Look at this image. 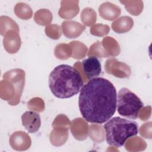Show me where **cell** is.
<instances>
[{"instance_id": "cell-1", "label": "cell", "mask_w": 152, "mask_h": 152, "mask_svg": "<svg viewBox=\"0 0 152 152\" xmlns=\"http://www.w3.org/2000/svg\"><path fill=\"white\" fill-rule=\"evenodd\" d=\"M116 90L113 84L102 77L89 80L82 87L78 106L82 116L90 123L103 124L115 113Z\"/></svg>"}, {"instance_id": "cell-2", "label": "cell", "mask_w": 152, "mask_h": 152, "mask_svg": "<svg viewBox=\"0 0 152 152\" xmlns=\"http://www.w3.org/2000/svg\"><path fill=\"white\" fill-rule=\"evenodd\" d=\"M83 84L80 72L75 67L66 64L56 66L49 76V88L59 99H68L76 95Z\"/></svg>"}, {"instance_id": "cell-3", "label": "cell", "mask_w": 152, "mask_h": 152, "mask_svg": "<svg viewBox=\"0 0 152 152\" xmlns=\"http://www.w3.org/2000/svg\"><path fill=\"white\" fill-rule=\"evenodd\" d=\"M107 143L116 148L123 146L126 140L138 133V124L131 120L114 117L104 124Z\"/></svg>"}, {"instance_id": "cell-4", "label": "cell", "mask_w": 152, "mask_h": 152, "mask_svg": "<svg viewBox=\"0 0 152 152\" xmlns=\"http://www.w3.org/2000/svg\"><path fill=\"white\" fill-rule=\"evenodd\" d=\"M25 84V72L21 69L15 68L6 72L1 81V98L8 101L11 106L20 103Z\"/></svg>"}, {"instance_id": "cell-5", "label": "cell", "mask_w": 152, "mask_h": 152, "mask_svg": "<svg viewBox=\"0 0 152 152\" xmlns=\"http://www.w3.org/2000/svg\"><path fill=\"white\" fill-rule=\"evenodd\" d=\"M116 105L118 112L121 116L136 119L144 104L134 93L124 87L118 92Z\"/></svg>"}, {"instance_id": "cell-6", "label": "cell", "mask_w": 152, "mask_h": 152, "mask_svg": "<svg viewBox=\"0 0 152 152\" xmlns=\"http://www.w3.org/2000/svg\"><path fill=\"white\" fill-rule=\"evenodd\" d=\"M74 67L80 72L84 82L97 77L102 71L101 64L94 56H89L84 59L81 63L79 61L75 62Z\"/></svg>"}, {"instance_id": "cell-7", "label": "cell", "mask_w": 152, "mask_h": 152, "mask_svg": "<svg viewBox=\"0 0 152 152\" xmlns=\"http://www.w3.org/2000/svg\"><path fill=\"white\" fill-rule=\"evenodd\" d=\"M104 68L107 74L119 78H128L131 74V69L126 64L113 58L106 61Z\"/></svg>"}, {"instance_id": "cell-8", "label": "cell", "mask_w": 152, "mask_h": 152, "mask_svg": "<svg viewBox=\"0 0 152 152\" xmlns=\"http://www.w3.org/2000/svg\"><path fill=\"white\" fill-rule=\"evenodd\" d=\"M5 50L11 54L17 53L21 46V40L19 35V29H11L7 31L3 39Z\"/></svg>"}, {"instance_id": "cell-9", "label": "cell", "mask_w": 152, "mask_h": 152, "mask_svg": "<svg viewBox=\"0 0 152 152\" xmlns=\"http://www.w3.org/2000/svg\"><path fill=\"white\" fill-rule=\"evenodd\" d=\"M10 144L16 151H25L31 144L30 137L26 132L21 131L14 132L10 137Z\"/></svg>"}, {"instance_id": "cell-10", "label": "cell", "mask_w": 152, "mask_h": 152, "mask_svg": "<svg viewBox=\"0 0 152 152\" xmlns=\"http://www.w3.org/2000/svg\"><path fill=\"white\" fill-rule=\"evenodd\" d=\"M22 125L30 133H35L39 129L41 119L39 114L33 111H26L21 116Z\"/></svg>"}, {"instance_id": "cell-11", "label": "cell", "mask_w": 152, "mask_h": 152, "mask_svg": "<svg viewBox=\"0 0 152 152\" xmlns=\"http://www.w3.org/2000/svg\"><path fill=\"white\" fill-rule=\"evenodd\" d=\"M71 132L73 137L79 141H83L87 138L88 134V125L82 118L74 119L70 124Z\"/></svg>"}, {"instance_id": "cell-12", "label": "cell", "mask_w": 152, "mask_h": 152, "mask_svg": "<svg viewBox=\"0 0 152 152\" xmlns=\"http://www.w3.org/2000/svg\"><path fill=\"white\" fill-rule=\"evenodd\" d=\"M61 27L63 34L68 39L78 37L86 29L85 26L73 20L64 21Z\"/></svg>"}, {"instance_id": "cell-13", "label": "cell", "mask_w": 152, "mask_h": 152, "mask_svg": "<svg viewBox=\"0 0 152 152\" xmlns=\"http://www.w3.org/2000/svg\"><path fill=\"white\" fill-rule=\"evenodd\" d=\"M53 128L49 136L50 143L56 147L64 145L68 138V126L56 125Z\"/></svg>"}, {"instance_id": "cell-14", "label": "cell", "mask_w": 152, "mask_h": 152, "mask_svg": "<svg viewBox=\"0 0 152 152\" xmlns=\"http://www.w3.org/2000/svg\"><path fill=\"white\" fill-rule=\"evenodd\" d=\"M99 13L104 20L113 21L120 15L121 10L120 7L112 2H105L99 6Z\"/></svg>"}, {"instance_id": "cell-15", "label": "cell", "mask_w": 152, "mask_h": 152, "mask_svg": "<svg viewBox=\"0 0 152 152\" xmlns=\"http://www.w3.org/2000/svg\"><path fill=\"white\" fill-rule=\"evenodd\" d=\"M78 1H62L58 11L60 17L64 19H71L79 12Z\"/></svg>"}, {"instance_id": "cell-16", "label": "cell", "mask_w": 152, "mask_h": 152, "mask_svg": "<svg viewBox=\"0 0 152 152\" xmlns=\"http://www.w3.org/2000/svg\"><path fill=\"white\" fill-rule=\"evenodd\" d=\"M134 26L132 18L129 16H122L112 23L113 30L119 34L125 33L131 30Z\"/></svg>"}, {"instance_id": "cell-17", "label": "cell", "mask_w": 152, "mask_h": 152, "mask_svg": "<svg viewBox=\"0 0 152 152\" xmlns=\"http://www.w3.org/2000/svg\"><path fill=\"white\" fill-rule=\"evenodd\" d=\"M102 45L106 53L109 56H116L121 51L120 46L118 42L112 37H105L103 39Z\"/></svg>"}, {"instance_id": "cell-18", "label": "cell", "mask_w": 152, "mask_h": 152, "mask_svg": "<svg viewBox=\"0 0 152 152\" xmlns=\"http://www.w3.org/2000/svg\"><path fill=\"white\" fill-rule=\"evenodd\" d=\"M53 17L52 12L47 9H40L37 11L34 15L35 22L40 26H48L50 24Z\"/></svg>"}, {"instance_id": "cell-19", "label": "cell", "mask_w": 152, "mask_h": 152, "mask_svg": "<svg viewBox=\"0 0 152 152\" xmlns=\"http://www.w3.org/2000/svg\"><path fill=\"white\" fill-rule=\"evenodd\" d=\"M69 45L72 49V56L74 59H81L85 57L88 50L87 47L79 41H72Z\"/></svg>"}, {"instance_id": "cell-20", "label": "cell", "mask_w": 152, "mask_h": 152, "mask_svg": "<svg viewBox=\"0 0 152 152\" xmlns=\"http://www.w3.org/2000/svg\"><path fill=\"white\" fill-rule=\"evenodd\" d=\"M125 148L129 151H137L144 150L146 148L145 142L139 137L129 138L125 142Z\"/></svg>"}, {"instance_id": "cell-21", "label": "cell", "mask_w": 152, "mask_h": 152, "mask_svg": "<svg viewBox=\"0 0 152 152\" xmlns=\"http://www.w3.org/2000/svg\"><path fill=\"white\" fill-rule=\"evenodd\" d=\"M15 15L22 20H29L31 18L33 11L31 7L26 3H17L14 7Z\"/></svg>"}, {"instance_id": "cell-22", "label": "cell", "mask_w": 152, "mask_h": 152, "mask_svg": "<svg viewBox=\"0 0 152 152\" xmlns=\"http://www.w3.org/2000/svg\"><path fill=\"white\" fill-rule=\"evenodd\" d=\"M54 55L59 59H68L72 56L71 47L69 44H58L55 48Z\"/></svg>"}, {"instance_id": "cell-23", "label": "cell", "mask_w": 152, "mask_h": 152, "mask_svg": "<svg viewBox=\"0 0 152 152\" xmlns=\"http://www.w3.org/2000/svg\"><path fill=\"white\" fill-rule=\"evenodd\" d=\"M80 18L82 23L86 26L90 27L96 21L97 14L96 11L91 8L87 7L81 11Z\"/></svg>"}, {"instance_id": "cell-24", "label": "cell", "mask_w": 152, "mask_h": 152, "mask_svg": "<svg viewBox=\"0 0 152 152\" xmlns=\"http://www.w3.org/2000/svg\"><path fill=\"white\" fill-rule=\"evenodd\" d=\"M88 134L91 139L97 143L102 142L104 139V132L103 126L99 124L91 125Z\"/></svg>"}, {"instance_id": "cell-25", "label": "cell", "mask_w": 152, "mask_h": 152, "mask_svg": "<svg viewBox=\"0 0 152 152\" xmlns=\"http://www.w3.org/2000/svg\"><path fill=\"white\" fill-rule=\"evenodd\" d=\"M125 5L128 12L134 15H138L142 11L143 2L141 1H121Z\"/></svg>"}, {"instance_id": "cell-26", "label": "cell", "mask_w": 152, "mask_h": 152, "mask_svg": "<svg viewBox=\"0 0 152 152\" xmlns=\"http://www.w3.org/2000/svg\"><path fill=\"white\" fill-rule=\"evenodd\" d=\"M11 29H19L17 23L12 18L7 16H1L0 17V33L4 36L5 33Z\"/></svg>"}, {"instance_id": "cell-27", "label": "cell", "mask_w": 152, "mask_h": 152, "mask_svg": "<svg viewBox=\"0 0 152 152\" xmlns=\"http://www.w3.org/2000/svg\"><path fill=\"white\" fill-rule=\"evenodd\" d=\"M88 56H94L98 58H107L109 56L104 50L100 41H97L91 45L88 52Z\"/></svg>"}, {"instance_id": "cell-28", "label": "cell", "mask_w": 152, "mask_h": 152, "mask_svg": "<svg viewBox=\"0 0 152 152\" xmlns=\"http://www.w3.org/2000/svg\"><path fill=\"white\" fill-rule=\"evenodd\" d=\"M110 28L109 26L106 24H103L102 23H97L93 25L90 28V33L96 36L102 37L109 33Z\"/></svg>"}, {"instance_id": "cell-29", "label": "cell", "mask_w": 152, "mask_h": 152, "mask_svg": "<svg viewBox=\"0 0 152 152\" xmlns=\"http://www.w3.org/2000/svg\"><path fill=\"white\" fill-rule=\"evenodd\" d=\"M45 31L48 37L55 40L59 39L62 34V29L57 24H49L47 26Z\"/></svg>"}, {"instance_id": "cell-30", "label": "cell", "mask_w": 152, "mask_h": 152, "mask_svg": "<svg viewBox=\"0 0 152 152\" xmlns=\"http://www.w3.org/2000/svg\"><path fill=\"white\" fill-rule=\"evenodd\" d=\"M27 107L31 110L42 112L45 109V103L41 98L34 97L28 102Z\"/></svg>"}, {"instance_id": "cell-31", "label": "cell", "mask_w": 152, "mask_h": 152, "mask_svg": "<svg viewBox=\"0 0 152 152\" xmlns=\"http://www.w3.org/2000/svg\"><path fill=\"white\" fill-rule=\"evenodd\" d=\"M71 122L68 118L63 114H60L57 116L55 120L53 121L52 126V127L56 125H64V126H69Z\"/></svg>"}, {"instance_id": "cell-32", "label": "cell", "mask_w": 152, "mask_h": 152, "mask_svg": "<svg viewBox=\"0 0 152 152\" xmlns=\"http://www.w3.org/2000/svg\"><path fill=\"white\" fill-rule=\"evenodd\" d=\"M140 135L145 138H151V122L145 123L140 129Z\"/></svg>"}, {"instance_id": "cell-33", "label": "cell", "mask_w": 152, "mask_h": 152, "mask_svg": "<svg viewBox=\"0 0 152 152\" xmlns=\"http://www.w3.org/2000/svg\"><path fill=\"white\" fill-rule=\"evenodd\" d=\"M151 115V107L150 106L142 107L139 113L138 117L142 121H146L147 120Z\"/></svg>"}]
</instances>
